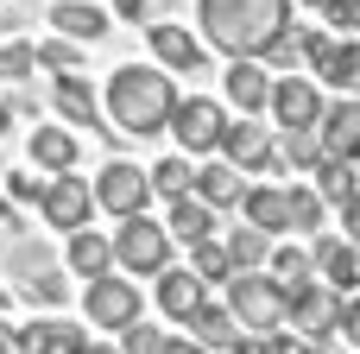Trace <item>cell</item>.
Instances as JSON below:
<instances>
[{"label": "cell", "mask_w": 360, "mask_h": 354, "mask_svg": "<svg viewBox=\"0 0 360 354\" xmlns=\"http://www.w3.org/2000/svg\"><path fill=\"white\" fill-rule=\"evenodd\" d=\"M177 101L184 95H177L171 70H158V63H120L108 76V89H101V108H108L114 133H133V139L165 133L171 114H177Z\"/></svg>", "instance_id": "6da1fadb"}, {"label": "cell", "mask_w": 360, "mask_h": 354, "mask_svg": "<svg viewBox=\"0 0 360 354\" xmlns=\"http://www.w3.org/2000/svg\"><path fill=\"white\" fill-rule=\"evenodd\" d=\"M196 25L228 57H266V44L291 25V0H196Z\"/></svg>", "instance_id": "7a4b0ae2"}, {"label": "cell", "mask_w": 360, "mask_h": 354, "mask_svg": "<svg viewBox=\"0 0 360 354\" xmlns=\"http://www.w3.org/2000/svg\"><path fill=\"white\" fill-rule=\"evenodd\" d=\"M228 310L240 317L247 336H272V329L291 323V298L272 272H234L228 279Z\"/></svg>", "instance_id": "3957f363"}, {"label": "cell", "mask_w": 360, "mask_h": 354, "mask_svg": "<svg viewBox=\"0 0 360 354\" xmlns=\"http://www.w3.org/2000/svg\"><path fill=\"white\" fill-rule=\"evenodd\" d=\"M114 266L133 272V279H158L171 266V228L152 222V215H127L114 228Z\"/></svg>", "instance_id": "277c9868"}, {"label": "cell", "mask_w": 360, "mask_h": 354, "mask_svg": "<svg viewBox=\"0 0 360 354\" xmlns=\"http://www.w3.org/2000/svg\"><path fill=\"white\" fill-rule=\"evenodd\" d=\"M146 203H152V171H139L133 158H108L95 171V209L127 222V215H146Z\"/></svg>", "instance_id": "5b68a950"}, {"label": "cell", "mask_w": 360, "mask_h": 354, "mask_svg": "<svg viewBox=\"0 0 360 354\" xmlns=\"http://www.w3.org/2000/svg\"><path fill=\"white\" fill-rule=\"evenodd\" d=\"M221 158L234 165V171H259V177H278L285 171V152H278V139L253 120V114H240V120H228V133H221Z\"/></svg>", "instance_id": "8992f818"}, {"label": "cell", "mask_w": 360, "mask_h": 354, "mask_svg": "<svg viewBox=\"0 0 360 354\" xmlns=\"http://www.w3.org/2000/svg\"><path fill=\"white\" fill-rule=\"evenodd\" d=\"M221 133H228V108H221V101H209V95H184V101H177L171 139L184 146V158H190V152H221Z\"/></svg>", "instance_id": "52a82bcc"}, {"label": "cell", "mask_w": 360, "mask_h": 354, "mask_svg": "<svg viewBox=\"0 0 360 354\" xmlns=\"http://www.w3.org/2000/svg\"><path fill=\"white\" fill-rule=\"evenodd\" d=\"M82 310H89L95 329H114V336H120V329L139 323V285H133V279H114V272H108V279H89Z\"/></svg>", "instance_id": "ba28073f"}, {"label": "cell", "mask_w": 360, "mask_h": 354, "mask_svg": "<svg viewBox=\"0 0 360 354\" xmlns=\"http://www.w3.org/2000/svg\"><path fill=\"white\" fill-rule=\"evenodd\" d=\"M323 114H329L323 82H310V76H278V82H272V120H278V133L323 127Z\"/></svg>", "instance_id": "9c48e42d"}, {"label": "cell", "mask_w": 360, "mask_h": 354, "mask_svg": "<svg viewBox=\"0 0 360 354\" xmlns=\"http://www.w3.org/2000/svg\"><path fill=\"white\" fill-rule=\"evenodd\" d=\"M38 215L51 222V228H63V234H76V228H89V215H95V184L89 177H51L44 184V203H38Z\"/></svg>", "instance_id": "30bf717a"}, {"label": "cell", "mask_w": 360, "mask_h": 354, "mask_svg": "<svg viewBox=\"0 0 360 354\" xmlns=\"http://www.w3.org/2000/svg\"><path fill=\"white\" fill-rule=\"evenodd\" d=\"M304 57L316 63V82H329V89H360V44L354 38L304 32Z\"/></svg>", "instance_id": "8fae6325"}, {"label": "cell", "mask_w": 360, "mask_h": 354, "mask_svg": "<svg viewBox=\"0 0 360 354\" xmlns=\"http://www.w3.org/2000/svg\"><path fill=\"white\" fill-rule=\"evenodd\" d=\"M291 329H297L304 342H329V336L342 329V291H329L323 279L304 285V291L291 298Z\"/></svg>", "instance_id": "7c38bea8"}, {"label": "cell", "mask_w": 360, "mask_h": 354, "mask_svg": "<svg viewBox=\"0 0 360 354\" xmlns=\"http://www.w3.org/2000/svg\"><path fill=\"white\" fill-rule=\"evenodd\" d=\"M184 329H190L209 354H253V348H259V336H247V329H240V317H234L228 304H202Z\"/></svg>", "instance_id": "4fadbf2b"}, {"label": "cell", "mask_w": 360, "mask_h": 354, "mask_svg": "<svg viewBox=\"0 0 360 354\" xmlns=\"http://www.w3.org/2000/svg\"><path fill=\"white\" fill-rule=\"evenodd\" d=\"M310 260H316V279H323L329 291H342V298L360 291V247L348 241V234H316Z\"/></svg>", "instance_id": "5bb4252c"}, {"label": "cell", "mask_w": 360, "mask_h": 354, "mask_svg": "<svg viewBox=\"0 0 360 354\" xmlns=\"http://www.w3.org/2000/svg\"><path fill=\"white\" fill-rule=\"evenodd\" d=\"M316 139H323V158H335V165H360V95L335 101V108L323 114Z\"/></svg>", "instance_id": "9a60e30c"}, {"label": "cell", "mask_w": 360, "mask_h": 354, "mask_svg": "<svg viewBox=\"0 0 360 354\" xmlns=\"http://www.w3.org/2000/svg\"><path fill=\"white\" fill-rule=\"evenodd\" d=\"M146 44H152L158 70H202V38H196L190 25L158 19V25H146Z\"/></svg>", "instance_id": "2e32d148"}, {"label": "cell", "mask_w": 360, "mask_h": 354, "mask_svg": "<svg viewBox=\"0 0 360 354\" xmlns=\"http://www.w3.org/2000/svg\"><path fill=\"white\" fill-rule=\"evenodd\" d=\"M51 108L63 114V127H95V133H108V139H114V127H101V101H95V89H89L76 70L51 82Z\"/></svg>", "instance_id": "e0dca14e"}, {"label": "cell", "mask_w": 360, "mask_h": 354, "mask_svg": "<svg viewBox=\"0 0 360 354\" xmlns=\"http://www.w3.org/2000/svg\"><path fill=\"white\" fill-rule=\"evenodd\" d=\"M202 304H209V285H202L190 266H165V272H158V310H165L171 323H190Z\"/></svg>", "instance_id": "ac0fdd59"}, {"label": "cell", "mask_w": 360, "mask_h": 354, "mask_svg": "<svg viewBox=\"0 0 360 354\" xmlns=\"http://www.w3.org/2000/svg\"><path fill=\"white\" fill-rule=\"evenodd\" d=\"M240 215H247L253 228H266L272 241H278V234H291V184H247Z\"/></svg>", "instance_id": "d6986e66"}, {"label": "cell", "mask_w": 360, "mask_h": 354, "mask_svg": "<svg viewBox=\"0 0 360 354\" xmlns=\"http://www.w3.org/2000/svg\"><path fill=\"white\" fill-rule=\"evenodd\" d=\"M108 13L95 6V0H51V32L57 38H76V44H95V38H108Z\"/></svg>", "instance_id": "ffe728a7"}, {"label": "cell", "mask_w": 360, "mask_h": 354, "mask_svg": "<svg viewBox=\"0 0 360 354\" xmlns=\"http://www.w3.org/2000/svg\"><path fill=\"white\" fill-rule=\"evenodd\" d=\"M221 89H228V101H234L240 114H266V108H272V76H266V63H253V57H234Z\"/></svg>", "instance_id": "44dd1931"}, {"label": "cell", "mask_w": 360, "mask_h": 354, "mask_svg": "<svg viewBox=\"0 0 360 354\" xmlns=\"http://www.w3.org/2000/svg\"><path fill=\"white\" fill-rule=\"evenodd\" d=\"M63 266H70L76 279H108V272H114V234H101V228H76L70 247H63Z\"/></svg>", "instance_id": "7402d4cb"}, {"label": "cell", "mask_w": 360, "mask_h": 354, "mask_svg": "<svg viewBox=\"0 0 360 354\" xmlns=\"http://www.w3.org/2000/svg\"><path fill=\"white\" fill-rule=\"evenodd\" d=\"M89 336L63 317H38V323H19V354H82Z\"/></svg>", "instance_id": "603a6c76"}, {"label": "cell", "mask_w": 360, "mask_h": 354, "mask_svg": "<svg viewBox=\"0 0 360 354\" xmlns=\"http://www.w3.org/2000/svg\"><path fill=\"white\" fill-rule=\"evenodd\" d=\"M196 196H202L215 215H221V209H240V203H247V177H240L228 158H209V165L196 171Z\"/></svg>", "instance_id": "cb8c5ba5"}, {"label": "cell", "mask_w": 360, "mask_h": 354, "mask_svg": "<svg viewBox=\"0 0 360 354\" xmlns=\"http://www.w3.org/2000/svg\"><path fill=\"white\" fill-rule=\"evenodd\" d=\"M165 228H171V241H184V247H196V241H215V209L190 190V196H177V203H165Z\"/></svg>", "instance_id": "d4e9b609"}, {"label": "cell", "mask_w": 360, "mask_h": 354, "mask_svg": "<svg viewBox=\"0 0 360 354\" xmlns=\"http://www.w3.org/2000/svg\"><path fill=\"white\" fill-rule=\"evenodd\" d=\"M32 165L51 171V177L76 171V133L70 127H32Z\"/></svg>", "instance_id": "484cf974"}, {"label": "cell", "mask_w": 360, "mask_h": 354, "mask_svg": "<svg viewBox=\"0 0 360 354\" xmlns=\"http://www.w3.org/2000/svg\"><path fill=\"white\" fill-rule=\"evenodd\" d=\"M228 260H234V272H266V260H272V234L266 228H253V222H240V228H228Z\"/></svg>", "instance_id": "4316f807"}, {"label": "cell", "mask_w": 360, "mask_h": 354, "mask_svg": "<svg viewBox=\"0 0 360 354\" xmlns=\"http://www.w3.org/2000/svg\"><path fill=\"white\" fill-rule=\"evenodd\" d=\"M266 272L285 285V298H297L304 285H316V260H310V247H272Z\"/></svg>", "instance_id": "83f0119b"}, {"label": "cell", "mask_w": 360, "mask_h": 354, "mask_svg": "<svg viewBox=\"0 0 360 354\" xmlns=\"http://www.w3.org/2000/svg\"><path fill=\"white\" fill-rule=\"evenodd\" d=\"M19 266H25V279H19V291H25L32 304H63V298H70V279H63L57 266H44V260H32V253H19Z\"/></svg>", "instance_id": "f1b7e54d"}, {"label": "cell", "mask_w": 360, "mask_h": 354, "mask_svg": "<svg viewBox=\"0 0 360 354\" xmlns=\"http://www.w3.org/2000/svg\"><path fill=\"white\" fill-rule=\"evenodd\" d=\"M190 190H196V165H190V158H158V165H152V196L177 203V196H190Z\"/></svg>", "instance_id": "f546056e"}, {"label": "cell", "mask_w": 360, "mask_h": 354, "mask_svg": "<svg viewBox=\"0 0 360 354\" xmlns=\"http://www.w3.org/2000/svg\"><path fill=\"white\" fill-rule=\"evenodd\" d=\"M190 272H196L202 285H228V279H234V260H228L221 241H196V247H190Z\"/></svg>", "instance_id": "4dcf8cb0"}, {"label": "cell", "mask_w": 360, "mask_h": 354, "mask_svg": "<svg viewBox=\"0 0 360 354\" xmlns=\"http://www.w3.org/2000/svg\"><path fill=\"white\" fill-rule=\"evenodd\" d=\"M323 215H329L323 190H316V184H291V228H297V234H316Z\"/></svg>", "instance_id": "1f68e13d"}, {"label": "cell", "mask_w": 360, "mask_h": 354, "mask_svg": "<svg viewBox=\"0 0 360 354\" xmlns=\"http://www.w3.org/2000/svg\"><path fill=\"white\" fill-rule=\"evenodd\" d=\"M316 190H323V203H348V196L360 190L354 165H335V158H323V165H316Z\"/></svg>", "instance_id": "d6a6232c"}, {"label": "cell", "mask_w": 360, "mask_h": 354, "mask_svg": "<svg viewBox=\"0 0 360 354\" xmlns=\"http://www.w3.org/2000/svg\"><path fill=\"white\" fill-rule=\"evenodd\" d=\"M76 63H82V44H76V38H57V32H51V38L38 44V70H51V76H70Z\"/></svg>", "instance_id": "836d02e7"}, {"label": "cell", "mask_w": 360, "mask_h": 354, "mask_svg": "<svg viewBox=\"0 0 360 354\" xmlns=\"http://www.w3.org/2000/svg\"><path fill=\"white\" fill-rule=\"evenodd\" d=\"M278 152H285V165H323V139H316V127H297V133H285L278 139Z\"/></svg>", "instance_id": "e575fe53"}, {"label": "cell", "mask_w": 360, "mask_h": 354, "mask_svg": "<svg viewBox=\"0 0 360 354\" xmlns=\"http://www.w3.org/2000/svg\"><path fill=\"white\" fill-rule=\"evenodd\" d=\"M32 70H38V44H25V38L0 44V82H25Z\"/></svg>", "instance_id": "d590c367"}, {"label": "cell", "mask_w": 360, "mask_h": 354, "mask_svg": "<svg viewBox=\"0 0 360 354\" xmlns=\"http://www.w3.org/2000/svg\"><path fill=\"white\" fill-rule=\"evenodd\" d=\"M165 329H152V323H133V329H120V354H165Z\"/></svg>", "instance_id": "8d00e7d4"}, {"label": "cell", "mask_w": 360, "mask_h": 354, "mask_svg": "<svg viewBox=\"0 0 360 354\" xmlns=\"http://www.w3.org/2000/svg\"><path fill=\"white\" fill-rule=\"evenodd\" d=\"M0 177H6V203H44L51 177H38V171H0Z\"/></svg>", "instance_id": "74e56055"}, {"label": "cell", "mask_w": 360, "mask_h": 354, "mask_svg": "<svg viewBox=\"0 0 360 354\" xmlns=\"http://www.w3.org/2000/svg\"><path fill=\"white\" fill-rule=\"evenodd\" d=\"M114 13L127 25H158V19H171V0H114Z\"/></svg>", "instance_id": "f35d334b"}, {"label": "cell", "mask_w": 360, "mask_h": 354, "mask_svg": "<svg viewBox=\"0 0 360 354\" xmlns=\"http://www.w3.org/2000/svg\"><path fill=\"white\" fill-rule=\"evenodd\" d=\"M253 354H316V342H304V336H297V329L285 323V329L259 336V348H253Z\"/></svg>", "instance_id": "ab89813d"}, {"label": "cell", "mask_w": 360, "mask_h": 354, "mask_svg": "<svg viewBox=\"0 0 360 354\" xmlns=\"http://www.w3.org/2000/svg\"><path fill=\"white\" fill-rule=\"evenodd\" d=\"M297 51H304V32H297V25H285V32H278V38L266 44V63H278V70H285V63H291Z\"/></svg>", "instance_id": "60d3db41"}, {"label": "cell", "mask_w": 360, "mask_h": 354, "mask_svg": "<svg viewBox=\"0 0 360 354\" xmlns=\"http://www.w3.org/2000/svg\"><path fill=\"white\" fill-rule=\"evenodd\" d=\"M335 336L360 354V298H342V329H335Z\"/></svg>", "instance_id": "b9f144b4"}, {"label": "cell", "mask_w": 360, "mask_h": 354, "mask_svg": "<svg viewBox=\"0 0 360 354\" xmlns=\"http://www.w3.org/2000/svg\"><path fill=\"white\" fill-rule=\"evenodd\" d=\"M342 234H348V241L360 247V190L348 196V203H342Z\"/></svg>", "instance_id": "7bdbcfd3"}, {"label": "cell", "mask_w": 360, "mask_h": 354, "mask_svg": "<svg viewBox=\"0 0 360 354\" xmlns=\"http://www.w3.org/2000/svg\"><path fill=\"white\" fill-rule=\"evenodd\" d=\"M165 354H209V348H202L196 336H171V342H165Z\"/></svg>", "instance_id": "ee69618b"}, {"label": "cell", "mask_w": 360, "mask_h": 354, "mask_svg": "<svg viewBox=\"0 0 360 354\" xmlns=\"http://www.w3.org/2000/svg\"><path fill=\"white\" fill-rule=\"evenodd\" d=\"M0 354H19V329H13L6 317H0Z\"/></svg>", "instance_id": "f6af8a7d"}, {"label": "cell", "mask_w": 360, "mask_h": 354, "mask_svg": "<svg viewBox=\"0 0 360 354\" xmlns=\"http://www.w3.org/2000/svg\"><path fill=\"white\" fill-rule=\"evenodd\" d=\"M0 228H19V209L13 203H0Z\"/></svg>", "instance_id": "bcb514c9"}, {"label": "cell", "mask_w": 360, "mask_h": 354, "mask_svg": "<svg viewBox=\"0 0 360 354\" xmlns=\"http://www.w3.org/2000/svg\"><path fill=\"white\" fill-rule=\"evenodd\" d=\"M6 127H13V101L0 95V133H6Z\"/></svg>", "instance_id": "7dc6e473"}, {"label": "cell", "mask_w": 360, "mask_h": 354, "mask_svg": "<svg viewBox=\"0 0 360 354\" xmlns=\"http://www.w3.org/2000/svg\"><path fill=\"white\" fill-rule=\"evenodd\" d=\"M82 354H120V348H114V342H89Z\"/></svg>", "instance_id": "c3c4849f"}, {"label": "cell", "mask_w": 360, "mask_h": 354, "mask_svg": "<svg viewBox=\"0 0 360 354\" xmlns=\"http://www.w3.org/2000/svg\"><path fill=\"white\" fill-rule=\"evenodd\" d=\"M0 310H6V291H0Z\"/></svg>", "instance_id": "681fc988"}, {"label": "cell", "mask_w": 360, "mask_h": 354, "mask_svg": "<svg viewBox=\"0 0 360 354\" xmlns=\"http://www.w3.org/2000/svg\"><path fill=\"white\" fill-rule=\"evenodd\" d=\"M0 171H6V158H0Z\"/></svg>", "instance_id": "f907efd6"}, {"label": "cell", "mask_w": 360, "mask_h": 354, "mask_svg": "<svg viewBox=\"0 0 360 354\" xmlns=\"http://www.w3.org/2000/svg\"><path fill=\"white\" fill-rule=\"evenodd\" d=\"M316 354H329V348H316Z\"/></svg>", "instance_id": "816d5d0a"}]
</instances>
